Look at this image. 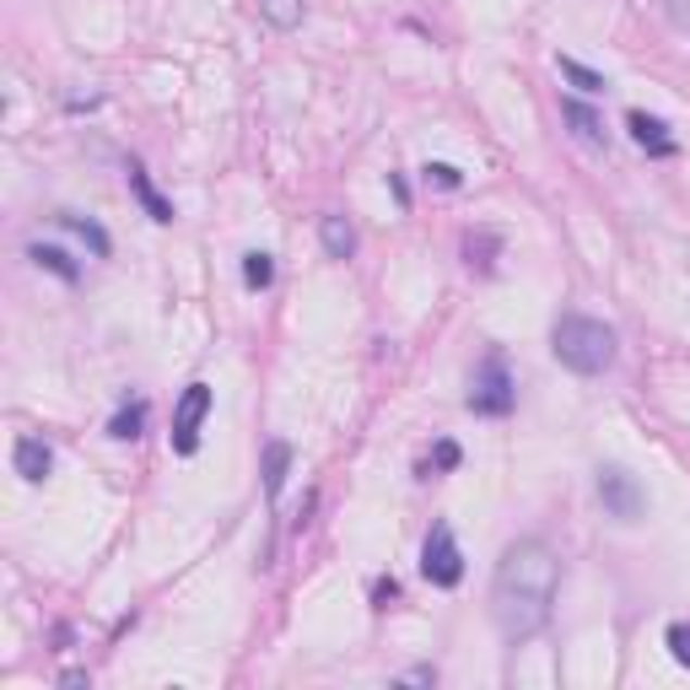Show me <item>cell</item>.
<instances>
[{
  "label": "cell",
  "mask_w": 690,
  "mask_h": 690,
  "mask_svg": "<svg viewBox=\"0 0 690 690\" xmlns=\"http://www.w3.org/2000/svg\"><path fill=\"white\" fill-rule=\"evenodd\" d=\"M555 588H561V555L540 535H518L497 572H491V620L507 648L535 642L555 615Z\"/></svg>",
  "instance_id": "1"
},
{
  "label": "cell",
  "mask_w": 690,
  "mask_h": 690,
  "mask_svg": "<svg viewBox=\"0 0 690 690\" xmlns=\"http://www.w3.org/2000/svg\"><path fill=\"white\" fill-rule=\"evenodd\" d=\"M551 351L555 362L577 378H599L615 367L620 356V335L604 324V318H588V313H561L551 324Z\"/></svg>",
  "instance_id": "2"
},
{
  "label": "cell",
  "mask_w": 690,
  "mask_h": 690,
  "mask_svg": "<svg viewBox=\"0 0 690 690\" xmlns=\"http://www.w3.org/2000/svg\"><path fill=\"white\" fill-rule=\"evenodd\" d=\"M464 411L480 415V421H507V415L518 411V378H513V367H507V351H502V346H491V351L475 362V373H469V394H464Z\"/></svg>",
  "instance_id": "3"
},
{
  "label": "cell",
  "mask_w": 690,
  "mask_h": 690,
  "mask_svg": "<svg viewBox=\"0 0 690 690\" xmlns=\"http://www.w3.org/2000/svg\"><path fill=\"white\" fill-rule=\"evenodd\" d=\"M421 577L431 588H459L464 582V551H459V540H453L448 524H431L426 529V540H421Z\"/></svg>",
  "instance_id": "4"
},
{
  "label": "cell",
  "mask_w": 690,
  "mask_h": 690,
  "mask_svg": "<svg viewBox=\"0 0 690 690\" xmlns=\"http://www.w3.org/2000/svg\"><path fill=\"white\" fill-rule=\"evenodd\" d=\"M211 405H216L211 384H189V389L178 394V405H173V431H167L178 459H195V453H200V426H205Z\"/></svg>",
  "instance_id": "5"
},
{
  "label": "cell",
  "mask_w": 690,
  "mask_h": 690,
  "mask_svg": "<svg viewBox=\"0 0 690 690\" xmlns=\"http://www.w3.org/2000/svg\"><path fill=\"white\" fill-rule=\"evenodd\" d=\"M593 491H599V502H604V513H610L615 524H637V518L648 513V497H642L637 475L620 469V464H604L599 480H593Z\"/></svg>",
  "instance_id": "6"
},
{
  "label": "cell",
  "mask_w": 690,
  "mask_h": 690,
  "mask_svg": "<svg viewBox=\"0 0 690 690\" xmlns=\"http://www.w3.org/2000/svg\"><path fill=\"white\" fill-rule=\"evenodd\" d=\"M11 469H16L27 486H43V480L54 475V448H49L43 437L22 431V437H16V448H11Z\"/></svg>",
  "instance_id": "7"
},
{
  "label": "cell",
  "mask_w": 690,
  "mask_h": 690,
  "mask_svg": "<svg viewBox=\"0 0 690 690\" xmlns=\"http://www.w3.org/2000/svg\"><path fill=\"white\" fill-rule=\"evenodd\" d=\"M626 130H631V140H637L648 156H675V151H680V140L669 136V120H658V114H648V109H631V114H626Z\"/></svg>",
  "instance_id": "8"
},
{
  "label": "cell",
  "mask_w": 690,
  "mask_h": 690,
  "mask_svg": "<svg viewBox=\"0 0 690 690\" xmlns=\"http://www.w3.org/2000/svg\"><path fill=\"white\" fill-rule=\"evenodd\" d=\"M125 178H130V195L140 200V211H146L156 227H167V222L178 216V211H173V200H162V195H156V184H151V173L140 167V156H130V162H125Z\"/></svg>",
  "instance_id": "9"
},
{
  "label": "cell",
  "mask_w": 690,
  "mask_h": 690,
  "mask_svg": "<svg viewBox=\"0 0 690 690\" xmlns=\"http://www.w3.org/2000/svg\"><path fill=\"white\" fill-rule=\"evenodd\" d=\"M561 120L572 125V136L582 140V146H593V151H604L610 146V130H604V120L582 103V98H561Z\"/></svg>",
  "instance_id": "10"
},
{
  "label": "cell",
  "mask_w": 690,
  "mask_h": 690,
  "mask_svg": "<svg viewBox=\"0 0 690 690\" xmlns=\"http://www.w3.org/2000/svg\"><path fill=\"white\" fill-rule=\"evenodd\" d=\"M54 222H60L65 233H76V238H81L98 260H109V254H114V238H109V227H103V222H92V216H81V211H54Z\"/></svg>",
  "instance_id": "11"
},
{
  "label": "cell",
  "mask_w": 690,
  "mask_h": 690,
  "mask_svg": "<svg viewBox=\"0 0 690 690\" xmlns=\"http://www.w3.org/2000/svg\"><path fill=\"white\" fill-rule=\"evenodd\" d=\"M318 243H324V254H329V260H340V265H346V260H356V227H351L346 216H335V211H329V216H318Z\"/></svg>",
  "instance_id": "12"
},
{
  "label": "cell",
  "mask_w": 690,
  "mask_h": 690,
  "mask_svg": "<svg viewBox=\"0 0 690 690\" xmlns=\"http://www.w3.org/2000/svg\"><path fill=\"white\" fill-rule=\"evenodd\" d=\"M497 254H502V238L491 227L464 233V265H469V276H491L497 271Z\"/></svg>",
  "instance_id": "13"
},
{
  "label": "cell",
  "mask_w": 690,
  "mask_h": 690,
  "mask_svg": "<svg viewBox=\"0 0 690 690\" xmlns=\"http://www.w3.org/2000/svg\"><path fill=\"white\" fill-rule=\"evenodd\" d=\"M291 459H297V448H291L286 437H271V442H265V497H271V502H276L280 491H286Z\"/></svg>",
  "instance_id": "14"
},
{
  "label": "cell",
  "mask_w": 690,
  "mask_h": 690,
  "mask_svg": "<svg viewBox=\"0 0 690 690\" xmlns=\"http://www.w3.org/2000/svg\"><path fill=\"white\" fill-rule=\"evenodd\" d=\"M27 260L38 265V271H49V276H60L65 286H76L81 280V265L65 254V249H54V243H27Z\"/></svg>",
  "instance_id": "15"
},
{
  "label": "cell",
  "mask_w": 690,
  "mask_h": 690,
  "mask_svg": "<svg viewBox=\"0 0 690 690\" xmlns=\"http://www.w3.org/2000/svg\"><path fill=\"white\" fill-rule=\"evenodd\" d=\"M146 421H151V405H146V400H125V405L114 411V421H109V437H114V442H140V437H146Z\"/></svg>",
  "instance_id": "16"
},
{
  "label": "cell",
  "mask_w": 690,
  "mask_h": 690,
  "mask_svg": "<svg viewBox=\"0 0 690 690\" xmlns=\"http://www.w3.org/2000/svg\"><path fill=\"white\" fill-rule=\"evenodd\" d=\"M555 71H561V76H566L582 98H604V92H610L604 71H588V65H582V60H572V54H555Z\"/></svg>",
  "instance_id": "17"
},
{
  "label": "cell",
  "mask_w": 690,
  "mask_h": 690,
  "mask_svg": "<svg viewBox=\"0 0 690 690\" xmlns=\"http://www.w3.org/2000/svg\"><path fill=\"white\" fill-rule=\"evenodd\" d=\"M308 16V0H260V22L276 33H297Z\"/></svg>",
  "instance_id": "18"
},
{
  "label": "cell",
  "mask_w": 690,
  "mask_h": 690,
  "mask_svg": "<svg viewBox=\"0 0 690 690\" xmlns=\"http://www.w3.org/2000/svg\"><path fill=\"white\" fill-rule=\"evenodd\" d=\"M459 464H464V448H459L453 437H437V448L421 459V469H415V475H421V480H431V475H448V469H459Z\"/></svg>",
  "instance_id": "19"
},
{
  "label": "cell",
  "mask_w": 690,
  "mask_h": 690,
  "mask_svg": "<svg viewBox=\"0 0 690 690\" xmlns=\"http://www.w3.org/2000/svg\"><path fill=\"white\" fill-rule=\"evenodd\" d=\"M243 286H249V291H271V286H276V260H271L265 249H249V254H243Z\"/></svg>",
  "instance_id": "20"
},
{
  "label": "cell",
  "mask_w": 690,
  "mask_h": 690,
  "mask_svg": "<svg viewBox=\"0 0 690 690\" xmlns=\"http://www.w3.org/2000/svg\"><path fill=\"white\" fill-rule=\"evenodd\" d=\"M421 178H426L431 189H448V195H453V189H464V173H459L453 162H426V167H421Z\"/></svg>",
  "instance_id": "21"
},
{
  "label": "cell",
  "mask_w": 690,
  "mask_h": 690,
  "mask_svg": "<svg viewBox=\"0 0 690 690\" xmlns=\"http://www.w3.org/2000/svg\"><path fill=\"white\" fill-rule=\"evenodd\" d=\"M664 648H669V658H675L680 669H690V626L686 620H675V626L664 631Z\"/></svg>",
  "instance_id": "22"
},
{
  "label": "cell",
  "mask_w": 690,
  "mask_h": 690,
  "mask_svg": "<svg viewBox=\"0 0 690 690\" xmlns=\"http://www.w3.org/2000/svg\"><path fill=\"white\" fill-rule=\"evenodd\" d=\"M389 604H400V582L394 577H378L373 582V610H389Z\"/></svg>",
  "instance_id": "23"
},
{
  "label": "cell",
  "mask_w": 690,
  "mask_h": 690,
  "mask_svg": "<svg viewBox=\"0 0 690 690\" xmlns=\"http://www.w3.org/2000/svg\"><path fill=\"white\" fill-rule=\"evenodd\" d=\"M400 686H437V669H431V664H415V669L400 675Z\"/></svg>",
  "instance_id": "24"
},
{
  "label": "cell",
  "mask_w": 690,
  "mask_h": 690,
  "mask_svg": "<svg viewBox=\"0 0 690 690\" xmlns=\"http://www.w3.org/2000/svg\"><path fill=\"white\" fill-rule=\"evenodd\" d=\"M389 189H394V200H400V211H411V184H405L400 173H389Z\"/></svg>",
  "instance_id": "25"
},
{
  "label": "cell",
  "mask_w": 690,
  "mask_h": 690,
  "mask_svg": "<svg viewBox=\"0 0 690 690\" xmlns=\"http://www.w3.org/2000/svg\"><path fill=\"white\" fill-rule=\"evenodd\" d=\"M60 686H71V690L87 686V669H65V675H60Z\"/></svg>",
  "instance_id": "26"
}]
</instances>
